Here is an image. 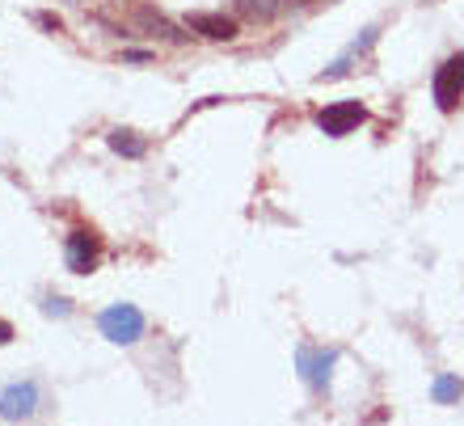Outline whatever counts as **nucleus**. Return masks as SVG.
<instances>
[{
	"mask_svg": "<svg viewBox=\"0 0 464 426\" xmlns=\"http://www.w3.org/2000/svg\"><path fill=\"white\" fill-rule=\"evenodd\" d=\"M122 60H127V63H148V60H152V51H127Z\"/></svg>",
	"mask_w": 464,
	"mask_h": 426,
	"instance_id": "obj_14",
	"label": "nucleus"
},
{
	"mask_svg": "<svg viewBox=\"0 0 464 426\" xmlns=\"http://www.w3.org/2000/svg\"><path fill=\"white\" fill-rule=\"evenodd\" d=\"M237 9H241V17H249V22H270V17L283 9V0H237Z\"/></svg>",
	"mask_w": 464,
	"mask_h": 426,
	"instance_id": "obj_11",
	"label": "nucleus"
},
{
	"mask_svg": "<svg viewBox=\"0 0 464 426\" xmlns=\"http://www.w3.org/2000/svg\"><path fill=\"white\" fill-rule=\"evenodd\" d=\"M102 338H111L114 346H135L144 338V313L135 305H111L106 313L98 317Z\"/></svg>",
	"mask_w": 464,
	"mask_h": 426,
	"instance_id": "obj_1",
	"label": "nucleus"
},
{
	"mask_svg": "<svg viewBox=\"0 0 464 426\" xmlns=\"http://www.w3.org/2000/svg\"><path fill=\"white\" fill-rule=\"evenodd\" d=\"M38 402H43V392H38L34 380H17L9 389H0V418L5 422H25V418L38 414Z\"/></svg>",
	"mask_w": 464,
	"mask_h": 426,
	"instance_id": "obj_2",
	"label": "nucleus"
},
{
	"mask_svg": "<svg viewBox=\"0 0 464 426\" xmlns=\"http://www.w3.org/2000/svg\"><path fill=\"white\" fill-rule=\"evenodd\" d=\"M63 257H68V270H72V275H93L102 262V241L89 228H76L72 237H68V245H63Z\"/></svg>",
	"mask_w": 464,
	"mask_h": 426,
	"instance_id": "obj_5",
	"label": "nucleus"
},
{
	"mask_svg": "<svg viewBox=\"0 0 464 426\" xmlns=\"http://www.w3.org/2000/svg\"><path fill=\"white\" fill-rule=\"evenodd\" d=\"M186 25H190L195 34L211 38V43H228V38H237V22L224 17V13H190Z\"/></svg>",
	"mask_w": 464,
	"mask_h": 426,
	"instance_id": "obj_7",
	"label": "nucleus"
},
{
	"mask_svg": "<svg viewBox=\"0 0 464 426\" xmlns=\"http://www.w3.org/2000/svg\"><path fill=\"white\" fill-rule=\"evenodd\" d=\"M9 338H13V325H9V321H0V346H5Z\"/></svg>",
	"mask_w": 464,
	"mask_h": 426,
	"instance_id": "obj_15",
	"label": "nucleus"
},
{
	"mask_svg": "<svg viewBox=\"0 0 464 426\" xmlns=\"http://www.w3.org/2000/svg\"><path fill=\"white\" fill-rule=\"evenodd\" d=\"M43 313H47V317H68V313H72V305L55 295V300H47V305H43Z\"/></svg>",
	"mask_w": 464,
	"mask_h": 426,
	"instance_id": "obj_13",
	"label": "nucleus"
},
{
	"mask_svg": "<svg viewBox=\"0 0 464 426\" xmlns=\"http://www.w3.org/2000/svg\"><path fill=\"white\" fill-rule=\"evenodd\" d=\"M372 43H376V25H367V30H363V38H354V43H351V51H346L343 60H334L330 68L321 73V81H338V76H346V73H351V60H354V55H363V51L372 47Z\"/></svg>",
	"mask_w": 464,
	"mask_h": 426,
	"instance_id": "obj_8",
	"label": "nucleus"
},
{
	"mask_svg": "<svg viewBox=\"0 0 464 426\" xmlns=\"http://www.w3.org/2000/svg\"><path fill=\"white\" fill-rule=\"evenodd\" d=\"M363 119H367V110L359 102H334V106H325L317 114V127L325 135H351Z\"/></svg>",
	"mask_w": 464,
	"mask_h": 426,
	"instance_id": "obj_6",
	"label": "nucleus"
},
{
	"mask_svg": "<svg viewBox=\"0 0 464 426\" xmlns=\"http://www.w3.org/2000/svg\"><path fill=\"white\" fill-rule=\"evenodd\" d=\"M430 93H435V106L440 110L460 106V98H464V51L435 68V85H430Z\"/></svg>",
	"mask_w": 464,
	"mask_h": 426,
	"instance_id": "obj_3",
	"label": "nucleus"
},
{
	"mask_svg": "<svg viewBox=\"0 0 464 426\" xmlns=\"http://www.w3.org/2000/svg\"><path fill=\"white\" fill-rule=\"evenodd\" d=\"M106 144H111V152H119V157H127V160H140L144 157V140L135 131H122V127H114L111 135H106Z\"/></svg>",
	"mask_w": 464,
	"mask_h": 426,
	"instance_id": "obj_9",
	"label": "nucleus"
},
{
	"mask_svg": "<svg viewBox=\"0 0 464 426\" xmlns=\"http://www.w3.org/2000/svg\"><path fill=\"white\" fill-rule=\"evenodd\" d=\"M430 397L440 405H456L464 397V380L460 376H435V384H430Z\"/></svg>",
	"mask_w": 464,
	"mask_h": 426,
	"instance_id": "obj_10",
	"label": "nucleus"
},
{
	"mask_svg": "<svg viewBox=\"0 0 464 426\" xmlns=\"http://www.w3.org/2000/svg\"><path fill=\"white\" fill-rule=\"evenodd\" d=\"M140 25H144V30H152V34H160V38H173V43H182V38H186V34H178V30H173V25L165 22L157 9H140Z\"/></svg>",
	"mask_w": 464,
	"mask_h": 426,
	"instance_id": "obj_12",
	"label": "nucleus"
},
{
	"mask_svg": "<svg viewBox=\"0 0 464 426\" xmlns=\"http://www.w3.org/2000/svg\"><path fill=\"white\" fill-rule=\"evenodd\" d=\"M334 363H338V351H325V346H300L295 351V367H300V376L313 384L317 392L330 389V376H334Z\"/></svg>",
	"mask_w": 464,
	"mask_h": 426,
	"instance_id": "obj_4",
	"label": "nucleus"
}]
</instances>
